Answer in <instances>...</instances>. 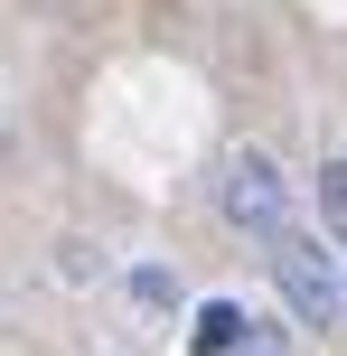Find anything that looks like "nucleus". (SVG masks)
I'll return each mask as SVG.
<instances>
[{
  "label": "nucleus",
  "mask_w": 347,
  "mask_h": 356,
  "mask_svg": "<svg viewBox=\"0 0 347 356\" xmlns=\"http://www.w3.org/2000/svg\"><path fill=\"white\" fill-rule=\"evenodd\" d=\"M131 291H141V300H150V309H160V300H179V282H169V272H150V263H141V272H131Z\"/></svg>",
  "instance_id": "nucleus-6"
},
{
  "label": "nucleus",
  "mask_w": 347,
  "mask_h": 356,
  "mask_svg": "<svg viewBox=\"0 0 347 356\" xmlns=\"http://www.w3.org/2000/svg\"><path fill=\"white\" fill-rule=\"evenodd\" d=\"M338 263H347V253L329 244V234H300V225L273 234V291H282V309H291L300 328H338V319H347Z\"/></svg>",
  "instance_id": "nucleus-1"
},
{
  "label": "nucleus",
  "mask_w": 347,
  "mask_h": 356,
  "mask_svg": "<svg viewBox=\"0 0 347 356\" xmlns=\"http://www.w3.org/2000/svg\"><path fill=\"white\" fill-rule=\"evenodd\" d=\"M319 216L347 234V160H329V169H319Z\"/></svg>",
  "instance_id": "nucleus-4"
},
{
  "label": "nucleus",
  "mask_w": 347,
  "mask_h": 356,
  "mask_svg": "<svg viewBox=\"0 0 347 356\" xmlns=\"http://www.w3.org/2000/svg\"><path fill=\"white\" fill-rule=\"evenodd\" d=\"M235 356H291V347H282V328H263V319H254V328L235 338Z\"/></svg>",
  "instance_id": "nucleus-5"
},
{
  "label": "nucleus",
  "mask_w": 347,
  "mask_h": 356,
  "mask_svg": "<svg viewBox=\"0 0 347 356\" xmlns=\"http://www.w3.org/2000/svg\"><path fill=\"white\" fill-rule=\"evenodd\" d=\"M216 207H225V225H244V234H263V244H273V234L291 225V178L263 160V150H225Z\"/></svg>",
  "instance_id": "nucleus-2"
},
{
  "label": "nucleus",
  "mask_w": 347,
  "mask_h": 356,
  "mask_svg": "<svg viewBox=\"0 0 347 356\" xmlns=\"http://www.w3.org/2000/svg\"><path fill=\"white\" fill-rule=\"evenodd\" d=\"M244 328H254V319H244L235 300H207V309H197V328H188V356H235Z\"/></svg>",
  "instance_id": "nucleus-3"
}]
</instances>
